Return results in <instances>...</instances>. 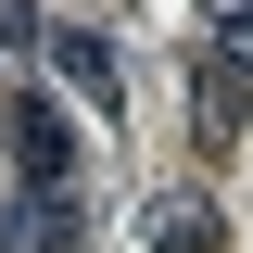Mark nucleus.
<instances>
[{"instance_id": "nucleus-1", "label": "nucleus", "mask_w": 253, "mask_h": 253, "mask_svg": "<svg viewBox=\"0 0 253 253\" xmlns=\"http://www.w3.org/2000/svg\"><path fill=\"white\" fill-rule=\"evenodd\" d=\"M76 241H89V203H76V190H13L0 253H76Z\"/></svg>"}, {"instance_id": "nucleus-4", "label": "nucleus", "mask_w": 253, "mask_h": 253, "mask_svg": "<svg viewBox=\"0 0 253 253\" xmlns=\"http://www.w3.org/2000/svg\"><path fill=\"white\" fill-rule=\"evenodd\" d=\"M152 228L177 253H228V215H215V190H152Z\"/></svg>"}, {"instance_id": "nucleus-5", "label": "nucleus", "mask_w": 253, "mask_h": 253, "mask_svg": "<svg viewBox=\"0 0 253 253\" xmlns=\"http://www.w3.org/2000/svg\"><path fill=\"white\" fill-rule=\"evenodd\" d=\"M51 63L76 76V101H101V114H114V51H101L89 26H51Z\"/></svg>"}, {"instance_id": "nucleus-2", "label": "nucleus", "mask_w": 253, "mask_h": 253, "mask_svg": "<svg viewBox=\"0 0 253 253\" xmlns=\"http://www.w3.org/2000/svg\"><path fill=\"white\" fill-rule=\"evenodd\" d=\"M13 165H26V190H76V126L51 101H13Z\"/></svg>"}, {"instance_id": "nucleus-3", "label": "nucleus", "mask_w": 253, "mask_h": 253, "mask_svg": "<svg viewBox=\"0 0 253 253\" xmlns=\"http://www.w3.org/2000/svg\"><path fill=\"white\" fill-rule=\"evenodd\" d=\"M190 101H203V152H228V139H241V51L190 63Z\"/></svg>"}]
</instances>
